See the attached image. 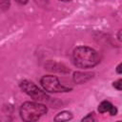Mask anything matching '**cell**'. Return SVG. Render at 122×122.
I'll list each match as a JSON object with an SVG mask.
<instances>
[{
	"label": "cell",
	"mask_w": 122,
	"mask_h": 122,
	"mask_svg": "<svg viewBox=\"0 0 122 122\" xmlns=\"http://www.w3.org/2000/svg\"><path fill=\"white\" fill-rule=\"evenodd\" d=\"M93 76L92 72L88 71H75L73 73V81L76 84H84L92 79Z\"/></svg>",
	"instance_id": "8992f818"
},
{
	"label": "cell",
	"mask_w": 122,
	"mask_h": 122,
	"mask_svg": "<svg viewBox=\"0 0 122 122\" xmlns=\"http://www.w3.org/2000/svg\"><path fill=\"white\" fill-rule=\"evenodd\" d=\"M48 112L47 107L40 102L27 101L20 107V117L23 122H36Z\"/></svg>",
	"instance_id": "7a4b0ae2"
},
{
	"label": "cell",
	"mask_w": 122,
	"mask_h": 122,
	"mask_svg": "<svg viewBox=\"0 0 122 122\" xmlns=\"http://www.w3.org/2000/svg\"><path fill=\"white\" fill-rule=\"evenodd\" d=\"M112 86H113V88H115L116 90L121 91V90H122V79H118V80L114 81V82L112 83Z\"/></svg>",
	"instance_id": "30bf717a"
},
{
	"label": "cell",
	"mask_w": 122,
	"mask_h": 122,
	"mask_svg": "<svg viewBox=\"0 0 122 122\" xmlns=\"http://www.w3.org/2000/svg\"><path fill=\"white\" fill-rule=\"evenodd\" d=\"M98 112L100 113H104V112H109L111 115H116L117 114V109L116 107H114L111 102L109 101H102L99 105H98Z\"/></svg>",
	"instance_id": "5b68a950"
},
{
	"label": "cell",
	"mask_w": 122,
	"mask_h": 122,
	"mask_svg": "<svg viewBox=\"0 0 122 122\" xmlns=\"http://www.w3.org/2000/svg\"><path fill=\"white\" fill-rule=\"evenodd\" d=\"M73 64L81 69H88L96 66L100 61V56L96 51L87 46H79L72 52Z\"/></svg>",
	"instance_id": "6da1fadb"
},
{
	"label": "cell",
	"mask_w": 122,
	"mask_h": 122,
	"mask_svg": "<svg viewBox=\"0 0 122 122\" xmlns=\"http://www.w3.org/2000/svg\"><path fill=\"white\" fill-rule=\"evenodd\" d=\"M20 88L25 93H27L29 96H30L32 99H34L36 102L47 101L49 99L48 94L44 91H42L40 88H38L32 81L23 80L20 83Z\"/></svg>",
	"instance_id": "3957f363"
},
{
	"label": "cell",
	"mask_w": 122,
	"mask_h": 122,
	"mask_svg": "<svg viewBox=\"0 0 122 122\" xmlns=\"http://www.w3.org/2000/svg\"><path fill=\"white\" fill-rule=\"evenodd\" d=\"M73 117L72 113L69 111H63V112H58L54 118H53V121L54 122H68L70 120H71Z\"/></svg>",
	"instance_id": "52a82bcc"
},
{
	"label": "cell",
	"mask_w": 122,
	"mask_h": 122,
	"mask_svg": "<svg viewBox=\"0 0 122 122\" xmlns=\"http://www.w3.org/2000/svg\"><path fill=\"white\" fill-rule=\"evenodd\" d=\"M40 84L45 92H66L71 89L62 85L59 79L53 75H44L40 79Z\"/></svg>",
	"instance_id": "277c9868"
},
{
	"label": "cell",
	"mask_w": 122,
	"mask_h": 122,
	"mask_svg": "<svg viewBox=\"0 0 122 122\" xmlns=\"http://www.w3.org/2000/svg\"><path fill=\"white\" fill-rule=\"evenodd\" d=\"M117 122H121V121H117Z\"/></svg>",
	"instance_id": "4fadbf2b"
},
{
	"label": "cell",
	"mask_w": 122,
	"mask_h": 122,
	"mask_svg": "<svg viewBox=\"0 0 122 122\" xmlns=\"http://www.w3.org/2000/svg\"><path fill=\"white\" fill-rule=\"evenodd\" d=\"M46 67H47L48 70H50V71H59V72H61V71H66V72L70 71H68L67 68L64 67L63 65L56 64V63L54 64V63H52V62H49V64H48Z\"/></svg>",
	"instance_id": "ba28073f"
},
{
	"label": "cell",
	"mask_w": 122,
	"mask_h": 122,
	"mask_svg": "<svg viewBox=\"0 0 122 122\" xmlns=\"http://www.w3.org/2000/svg\"><path fill=\"white\" fill-rule=\"evenodd\" d=\"M95 121V118H94V115L93 113H88L85 117H83L81 119V122H94Z\"/></svg>",
	"instance_id": "9c48e42d"
},
{
	"label": "cell",
	"mask_w": 122,
	"mask_h": 122,
	"mask_svg": "<svg viewBox=\"0 0 122 122\" xmlns=\"http://www.w3.org/2000/svg\"><path fill=\"white\" fill-rule=\"evenodd\" d=\"M121 64H118V66L116 67V72L118 73V74H121L122 73V69H121Z\"/></svg>",
	"instance_id": "8fae6325"
},
{
	"label": "cell",
	"mask_w": 122,
	"mask_h": 122,
	"mask_svg": "<svg viewBox=\"0 0 122 122\" xmlns=\"http://www.w3.org/2000/svg\"><path fill=\"white\" fill-rule=\"evenodd\" d=\"M120 34H121V30L118 31V40H119V41L121 40V35H120Z\"/></svg>",
	"instance_id": "7c38bea8"
}]
</instances>
